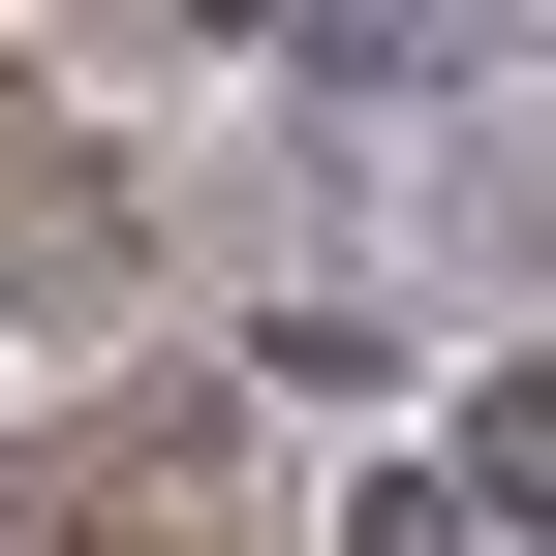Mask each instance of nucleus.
Returning a JSON list of instances; mask_svg holds the SVG:
<instances>
[{"label": "nucleus", "instance_id": "nucleus-1", "mask_svg": "<svg viewBox=\"0 0 556 556\" xmlns=\"http://www.w3.org/2000/svg\"><path fill=\"white\" fill-rule=\"evenodd\" d=\"M464 495H495V526H556V371H495V433H464Z\"/></svg>", "mask_w": 556, "mask_h": 556}]
</instances>
